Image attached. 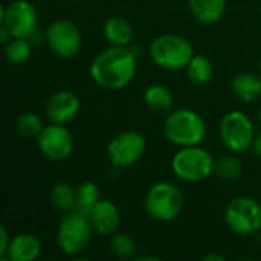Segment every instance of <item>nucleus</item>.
I'll return each mask as SVG.
<instances>
[{
	"label": "nucleus",
	"instance_id": "1",
	"mask_svg": "<svg viewBox=\"0 0 261 261\" xmlns=\"http://www.w3.org/2000/svg\"><path fill=\"white\" fill-rule=\"evenodd\" d=\"M136 55L128 46H113L98 54L90 64L92 80L109 90L128 86L136 75Z\"/></svg>",
	"mask_w": 261,
	"mask_h": 261
},
{
	"label": "nucleus",
	"instance_id": "2",
	"mask_svg": "<svg viewBox=\"0 0 261 261\" xmlns=\"http://www.w3.org/2000/svg\"><path fill=\"white\" fill-rule=\"evenodd\" d=\"M164 135L171 144L179 147L200 145L206 136V122L197 112L179 109L167 116Z\"/></svg>",
	"mask_w": 261,
	"mask_h": 261
},
{
	"label": "nucleus",
	"instance_id": "3",
	"mask_svg": "<svg viewBox=\"0 0 261 261\" xmlns=\"http://www.w3.org/2000/svg\"><path fill=\"white\" fill-rule=\"evenodd\" d=\"M150 57L162 69L180 70L188 66L194 57L191 43L176 34H162L150 44Z\"/></svg>",
	"mask_w": 261,
	"mask_h": 261
},
{
	"label": "nucleus",
	"instance_id": "4",
	"mask_svg": "<svg viewBox=\"0 0 261 261\" xmlns=\"http://www.w3.org/2000/svg\"><path fill=\"white\" fill-rule=\"evenodd\" d=\"M92 223L87 216L70 211L63 216L57 229V245L69 257L83 254L92 239Z\"/></svg>",
	"mask_w": 261,
	"mask_h": 261
},
{
	"label": "nucleus",
	"instance_id": "5",
	"mask_svg": "<svg viewBox=\"0 0 261 261\" xmlns=\"http://www.w3.org/2000/svg\"><path fill=\"white\" fill-rule=\"evenodd\" d=\"M214 158L199 145L182 147L171 161L173 173L184 182H202L214 173Z\"/></svg>",
	"mask_w": 261,
	"mask_h": 261
},
{
	"label": "nucleus",
	"instance_id": "6",
	"mask_svg": "<svg viewBox=\"0 0 261 261\" xmlns=\"http://www.w3.org/2000/svg\"><path fill=\"white\" fill-rule=\"evenodd\" d=\"M145 211L158 222H170L184 210V194L171 182H156L147 191Z\"/></svg>",
	"mask_w": 261,
	"mask_h": 261
},
{
	"label": "nucleus",
	"instance_id": "7",
	"mask_svg": "<svg viewBox=\"0 0 261 261\" xmlns=\"http://www.w3.org/2000/svg\"><path fill=\"white\" fill-rule=\"evenodd\" d=\"M225 222L231 231L240 236H252L261 229V206L248 196L234 197L225 211Z\"/></svg>",
	"mask_w": 261,
	"mask_h": 261
},
{
	"label": "nucleus",
	"instance_id": "8",
	"mask_svg": "<svg viewBox=\"0 0 261 261\" xmlns=\"http://www.w3.org/2000/svg\"><path fill=\"white\" fill-rule=\"evenodd\" d=\"M219 133L225 147L234 153L249 150L255 138L252 121L240 110H232L223 116L220 121Z\"/></svg>",
	"mask_w": 261,
	"mask_h": 261
},
{
	"label": "nucleus",
	"instance_id": "9",
	"mask_svg": "<svg viewBox=\"0 0 261 261\" xmlns=\"http://www.w3.org/2000/svg\"><path fill=\"white\" fill-rule=\"evenodd\" d=\"M0 23L9 31L11 38H29L37 31V9L28 0H14L2 6Z\"/></svg>",
	"mask_w": 261,
	"mask_h": 261
},
{
	"label": "nucleus",
	"instance_id": "10",
	"mask_svg": "<svg viewBox=\"0 0 261 261\" xmlns=\"http://www.w3.org/2000/svg\"><path fill=\"white\" fill-rule=\"evenodd\" d=\"M44 38L49 47L52 49V52L61 58L75 57L83 44V38L78 26L66 18L52 21L44 32Z\"/></svg>",
	"mask_w": 261,
	"mask_h": 261
},
{
	"label": "nucleus",
	"instance_id": "11",
	"mask_svg": "<svg viewBox=\"0 0 261 261\" xmlns=\"http://www.w3.org/2000/svg\"><path fill=\"white\" fill-rule=\"evenodd\" d=\"M145 138L133 130L116 135L107 147V154L116 168H127L136 164L145 153Z\"/></svg>",
	"mask_w": 261,
	"mask_h": 261
},
{
	"label": "nucleus",
	"instance_id": "12",
	"mask_svg": "<svg viewBox=\"0 0 261 261\" xmlns=\"http://www.w3.org/2000/svg\"><path fill=\"white\" fill-rule=\"evenodd\" d=\"M37 145L44 158L58 162L67 159L75 147L72 132L64 124L50 122L37 136Z\"/></svg>",
	"mask_w": 261,
	"mask_h": 261
},
{
	"label": "nucleus",
	"instance_id": "13",
	"mask_svg": "<svg viewBox=\"0 0 261 261\" xmlns=\"http://www.w3.org/2000/svg\"><path fill=\"white\" fill-rule=\"evenodd\" d=\"M44 112L50 122L67 124L76 118L80 112V99L70 90H58L47 99Z\"/></svg>",
	"mask_w": 261,
	"mask_h": 261
},
{
	"label": "nucleus",
	"instance_id": "14",
	"mask_svg": "<svg viewBox=\"0 0 261 261\" xmlns=\"http://www.w3.org/2000/svg\"><path fill=\"white\" fill-rule=\"evenodd\" d=\"M92 228L99 236H112L121 225V213L118 206L107 199H101L89 214Z\"/></svg>",
	"mask_w": 261,
	"mask_h": 261
},
{
	"label": "nucleus",
	"instance_id": "15",
	"mask_svg": "<svg viewBox=\"0 0 261 261\" xmlns=\"http://www.w3.org/2000/svg\"><path fill=\"white\" fill-rule=\"evenodd\" d=\"M41 254V242L35 234L20 232L9 245L5 260L11 261H32Z\"/></svg>",
	"mask_w": 261,
	"mask_h": 261
},
{
	"label": "nucleus",
	"instance_id": "16",
	"mask_svg": "<svg viewBox=\"0 0 261 261\" xmlns=\"http://www.w3.org/2000/svg\"><path fill=\"white\" fill-rule=\"evenodd\" d=\"M188 3L193 15L205 24L217 23L226 11V0H188Z\"/></svg>",
	"mask_w": 261,
	"mask_h": 261
},
{
	"label": "nucleus",
	"instance_id": "17",
	"mask_svg": "<svg viewBox=\"0 0 261 261\" xmlns=\"http://www.w3.org/2000/svg\"><path fill=\"white\" fill-rule=\"evenodd\" d=\"M232 92L243 102H254L261 96V80L254 73H239L232 80Z\"/></svg>",
	"mask_w": 261,
	"mask_h": 261
},
{
	"label": "nucleus",
	"instance_id": "18",
	"mask_svg": "<svg viewBox=\"0 0 261 261\" xmlns=\"http://www.w3.org/2000/svg\"><path fill=\"white\" fill-rule=\"evenodd\" d=\"M104 35L113 46H128L133 38V28L125 18L112 17L104 24Z\"/></svg>",
	"mask_w": 261,
	"mask_h": 261
},
{
	"label": "nucleus",
	"instance_id": "19",
	"mask_svg": "<svg viewBox=\"0 0 261 261\" xmlns=\"http://www.w3.org/2000/svg\"><path fill=\"white\" fill-rule=\"evenodd\" d=\"M144 101L153 112H158V113L170 112L174 104L171 90L162 84H153L147 87L144 92Z\"/></svg>",
	"mask_w": 261,
	"mask_h": 261
},
{
	"label": "nucleus",
	"instance_id": "20",
	"mask_svg": "<svg viewBox=\"0 0 261 261\" xmlns=\"http://www.w3.org/2000/svg\"><path fill=\"white\" fill-rule=\"evenodd\" d=\"M50 205L55 211L67 214L76 206V190L66 182L57 184L50 191Z\"/></svg>",
	"mask_w": 261,
	"mask_h": 261
},
{
	"label": "nucleus",
	"instance_id": "21",
	"mask_svg": "<svg viewBox=\"0 0 261 261\" xmlns=\"http://www.w3.org/2000/svg\"><path fill=\"white\" fill-rule=\"evenodd\" d=\"M185 69H187V75L190 81L197 86H203L210 83L214 73L213 63L203 55H194Z\"/></svg>",
	"mask_w": 261,
	"mask_h": 261
},
{
	"label": "nucleus",
	"instance_id": "22",
	"mask_svg": "<svg viewBox=\"0 0 261 261\" xmlns=\"http://www.w3.org/2000/svg\"><path fill=\"white\" fill-rule=\"evenodd\" d=\"M99 188L95 182H83L78 188H76V206L75 211L84 214L89 217L90 211L93 210V206L99 202Z\"/></svg>",
	"mask_w": 261,
	"mask_h": 261
},
{
	"label": "nucleus",
	"instance_id": "23",
	"mask_svg": "<svg viewBox=\"0 0 261 261\" xmlns=\"http://www.w3.org/2000/svg\"><path fill=\"white\" fill-rule=\"evenodd\" d=\"M17 133L23 138H37L44 128L41 118L34 112H23L15 121Z\"/></svg>",
	"mask_w": 261,
	"mask_h": 261
},
{
	"label": "nucleus",
	"instance_id": "24",
	"mask_svg": "<svg viewBox=\"0 0 261 261\" xmlns=\"http://www.w3.org/2000/svg\"><path fill=\"white\" fill-rule=\"evenodd\" d=\"M5 57L9 64H23L31 57V44L28 38H11L6 43Z\"/></svg>",
	"mask_w": 261,
	"mask_h": 261
},
{
	"label": "nucleus",
	"instance_id": "25",
	"mask_svg": "<svg viewBox=\"0 0 261 261\" xmlns=\"http://www.w3.org/2000/svg\"><path fill=\"white\" fill-rule=\"evenodd\" d=\"M214 173L225 180H236L242 176L243 165L234 156H223L214 162Z\"/></svg>",
	"mask_w": 261,
	"mask_h": 261
},
{
	"label": "nucleus",
	"instance_id": "26",
	"mask_svg": "<svg viewBox=\"0 0 261 261\" xmlns=\"http://www.w3.org/2000/svg\"><path fill=\"white\" fill-rule=\"evenodd\" d=\"M135 249L136 243L128 234H116L110 242V251L119 258H127L133 255Z\"/></svg>",
	"mask_w": 261,
	"mask_h": 261
},
{
	"label": "nucleus",
	"instance_id": "27",
	"mask_svg": "<svg viewBox=\"0 0 261 261\" xmlns=\"http://www.w3.org/2000/svg\"><path fill=\"white\" fill-rule=\"evenodd\" d=\"M11 240H12V239H9V234H8V231H6V228L2 225V226H0V258H3V260H5V257H6V254H8Z\"/></svg>",
	"mask_w": 261,
	"mask_h": 261
},
{
	"label": "nucleus",
	"instance_id": "28",
	"mask_svg": "<svg viewBox=\"0 0 261 261\" xmlns=\"http://www.w3.org/2000/svg\"><path fill=\"white\" fill-rule=\"evenodd\" d=\"M252 153L257 154V156H261V132L258 135H255L254 138V142H252V147H251Z\"/></svg>",
	"mask_w": 261,
	"mask_h": 261
},
{
	"label": "nucleus",
	"instance_id": "29",
	"mask_svg": "<svg viewBox=\"0 0 261 261\" xmlns=\"http://www.w3.org/2000/svg\"><path fill=\"white\" fill-rule=\"evenodd\" d=\"M9 37H11L9 31L2 24V26H0V40H2L3 43H8V41H9Z\"/></svg>",
	"mask_w": 261,
	"mask_h": 261
},
{
	"label": "nucleus",
	"instance_id": "30",
	"mask_svg": "<svg viewBox=\"0 0 261 261\" xmlns=\"http://www.w3.org/2000/svg\"><path fill=\"white\" fill-rule=\"evenodd\" d=\"M203 260L205 261H225V257H223V255H220V254H208V255H205V257H203Z\"/></svg>",
	"mask_w": 261,
	"mask_h": 261
},
{
	"label": "nucleus",
	"instance_id": "31",
	"mask_svg": "<svg viewBox=\"0 0 261 261\" xmlns=\"http://www.w3.org/2000/svg\"><path fill=\"white\" fill-rule=\"evenodd\" d=\"M138 260H158V257H150V255H144V257H138Z\"/></svg>",
	"mask_w": 261,
	"mask_h": 261
},
{
	"label": "nucleus",
	"instance_id": "32",
	"mask_svg": "<svg viewBox=\"0 0 261 261\" xmlns=\"http://www.w3.org/2000/svg\"><path fill=\"white\" fill-rule=\"evenodd\" d=\"M258 121L261 122V110H260V113H258Z\"/></svg>",
	"mask_w": 261,
	"mask_h": 261
},
{
	"label": "nucleus",
	"instance_id": "33",
	"mask_svg": "<svg viewBox=\"0 0 261 261\" xmlns=\"http://www.w3.org/2000/svg\"><path fill=\"white\" fill-rule=\"evenodd\" d=\"M260 70H261V61H260Z\"/></svg>",
	"mask_w": 261,
	"mask_h": 261
}]
</instances>
